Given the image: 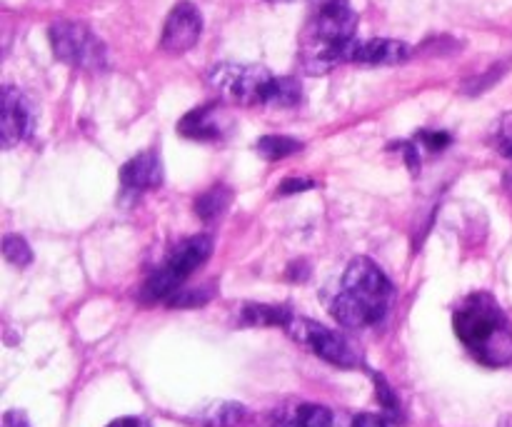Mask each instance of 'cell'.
Returning <instances> with one entry per match:
<instances>
[{
    "label": "cell",
    "instance_id": "16",
    "mask_svg": "<svg viewBox=\"0 0 512 427\" xmlns=\"http://www.w3.org/2000/svg\"><path fill=\"white\" fill-rule=\"evenodd\" d=\"M303 148V143L295 138H285V135H265V138L258 140L255 150L263 155L265 160H283L288 155L298 153Z\"/></svg>",
    "mask_w": 512,
    "mask_h": 427
},
{
    "label": "cell",
    "instance_id": "23",
    "mask_svg": "<svg viewBox=\"0 0 512 427\" xmlns=\"http://www.w3.org/2000/svg\"><path fill=\"white\" fill-rule=\"evenodd\" d=\"M353 427H388V420L383 418V415H358V418L353 420Z\"/></svg>",
    "mask_w": 512,
    "mask_h": 427
},
{
    "label": "cell",
    "instance_id": "2",
    "mask_svg": "<svg viewBox=\"0 0 512 427\" xmlns=\"http://www.w3.org/2000/svg\"><path fill=\"white\" fill-rule=\"evenodd\" d=\"M453 328L478 363L488 368H505L512 363V325L493 295L475 293L465 298L455 310Z\"/></svg>",
    "mask_w": 512,
    "mask_h": 427
},
{
    "label": "cell",
    "instance_id": "11",
    "mask_svg": "<svg viewBox=\"0 0 512 427\" xmlns=\"http://www.w3.org/2000/svg\"><path fill=\"white\" fill-rule=\"evenodd\" d=\"M163 183V163L155 150H145V153L135 155L128 163L120 168V185L133 193H143V190H153Z\"/></svg>",
    "mask_w": 512,
    "mask_h": 427
},
{
    "label": "cell",
    "instance_id": "12",
    "mask_svg": "<svg viewBox=\"0 0 512 427\" xmlns=\"http://www.w3.org/2000/svg\"><path fill=\"white\" fill-rule=\"evenodd\" d=\"M410 58V45L390 38L355 40L350 50V63L360 65H398Z\"/></svg>",
    "mask_w": 512,
    "mask_h": 427
},
{
    "label": "cell",
    "instance_id": "10",
    "mask_svg": "<svg viewBox=\"0 0 512 427\" xmlns=\"http://www.w3.org/2000/svg\"><path fill=\"white\" fill-rule=\"evenodd\" d=\"M230 128V118L223 113V108L215 103L203 105V108H195L185 115L178 123V133L185 135L190 140H220L225 138Z\"/></svg>",
    "mask_w": 512,
    "mask_h": 427
},
{
    "label": "cell",
    "instance_id": "7",
    "mask_svg": "<svg viewBox=\"0 0 512 427\" xmlns=\"http://www.w3.org/2000/svg\"><path fill=\"white\" fill-rule=\"evenodd\" d=\"M285 330H288L290 338H293L295 343L308 348L310 353L323 358L325 363L338 365V368H358L360 365L358 353L350 348L348 340H345L343 335L335 333V330L315 323V320L293 318Z\"/></svg>",
    "mask_w": 512,
    "mask_h": 427
},
{
    "label": "cell",
    "instance_id": "14",
    "mask_svg": "<svg viewBox=\"0 0 512 427\" xmlns=\"http://www.w3.org/2000/svg\"><path fill=\"white\" fill-rule=\"evenodd\" d=\"M245 418V408L238 403H213L195 415L200 427H235Z\"/></svg>",
    "mask_w": 512,
    "mask_h": 427
},
{
    "label": "cell",
    "instance_id": "20",
    "mask_svg": "<svg viewBox=\"0 0 512 427\" xmlns=\"http://www.w3.org/2000/svg\"><path fill=\"white\" fill-rule=\"evenodd\" d=\"M375 388H378V400L383 403V408L388 410L390 415H395L398 418L400 408H398V400H395V393L388 388V383H385V378H380V375H375Z\"/></svg>",
    "mask_w": 512,
    "mask_h": 427
},
{
    "label": "cell",
    "instance_id": "26",
    "mask_svg": "<svg viewBox=\"0 0 512 427\" xmlns=\"http://www.w3.org/2000/svg\"><path fill=\"white\" fill-rule=\"evenodd\" d=\"M270 3H293V0H270Z\"/></svg>",
    "mask_w": 512,
    "mask_h": 427
},
{
    "label": "cell",
    "instance_id": "5",
    "mask_svg": "<svg viewBox=\"0 0 512 427\" xmlns=\"http://www.w3.org/2000/svg\"><path fill=\"white\" fill-rule=\"evenodd\" d=\"M210 253H213V240H210V235L185 238L183 243H178L170 250L165 263L145 280L143 290H140V298L145 303H158V300H168L170 303L180 293L185 280L208 263Z\"/></svg>",
    "mask_w": 512,
    "mask_h": 427
},
{
    "label": "cell",
    "instance_id": "9",
    "mask_svg": "<svg viewBox=\"0 0 512 427\" xmlns=\"http://www.w3.org/2000/svg\"><path fill=\"white\" fill-rule=\"evenodd\" d=\"M35 125L33 108H30L28 98L20 93L13 85L3 88V115H0V135H3V148H13V145L23 143L30 138Z\"/></svg>",
    "mask_w": 512,
    "mask_h": 427
},
{
    "label": "cell",
    "instance_id": "19",
    "mask_svg": "<svg viewBox=\"0 0 512 427\" xmlns=\"http://www.w3.org/2000/svg\"><path fill=\"white\" fill-rule=\"evenodd\" d=\"M493 143L505 158L512 160V113H505L503 118L498 120L495 125V133H493Z\"/></svg>",
    "mask_w": 512,
    "mask_h": 427
},
{
    "label": "cell",
    "instance_id": "22",
    "mask_svg": "<svg viewBox=\"0 0 512 427\" xmlns=\"http://www.w3.org/2000/svg\"><path fill=\"white\" fill-rule=\"evenodd\" d=\"M308 188H313V180H308V178H290L288 183L280 185V193L290 195V193H298V190H308Z\"/></svg>",
    "mask_w": 512,
    "mask_h": 427
},
{
    "label": "cell",
    "instance_id": "15",
    "mask_svg": "<svg viewBox=\"0 0 512 427\" xmlns=\"http://www.w3.org/2000/svg\"><path fill=\"white\" fill-rule=\"evenodd\" d=\"M293 315L285 308H275V305H248L240 315L243 325H278V328H288Z\"/></svg>",
    "mask_w": 512,
    "mask_h": 427
},
{
    "label": "cell",
    "instance_id": "21",
    "mask_svg": "<svg viewBox=\"0 0 512 427\" xmlns=\"http://www.w3.org/2000/svg\"><path fill=\"white\" fill-rule=\"evenodd\" d=\"M420 143L428 145L430 150H443L445 145H450V135L448 133H430V130H423V133H420Z\"/></svg>",
    "mask_w": 512,
    "mask_h": 427
},
{
    "label": "cell",
    "instance_id": "3",
    "mask_svg": "<svg viewBox=\"0 0 512 427\" xmlns=\"http://www.w3.org/2000/svg\"><path fill=\"white\" fill-rule=\"evenodd\" d=\"M393 285L370 258H355L340 280V290L330 300V313L350 330L378 325L388 315Z\"/></svg>",
    "mask_w": 512,
    "mask_h": 427
},
{
    "label": "cell",
    "instance_id": "4",
    "mask_svg": "<svg viewBox=\"0 0 512 427\" xmlns=\"http://www.w3.org/2000/svg\"><path fill=\"white\" fill-rule=\"evenodd\" d=\"M210 88L228 103L295 108L303 100V88L295 78H278L263 65L220 63L208 75Z\"/></svg>",
    "mask_w": 512,
    "mask_h": 427
},
{
    "label": "cell",
    "instance_id": "17",
    "mask_svg": "<svg viewBox=\"0 0 512 427\" xmlns=\"http://www.w3.org/2000/svg\"><path fill=\"white\" fill-rule=\"evenodd\" d=\"M230 203V190L228 188H213L205 195L195 200V213L205 220H215Z\"/></svg>",
    "mask_w": 512,
    "mask_h": 427
},
{
    "label": "cell",
    "instance_id": "25",
    "mask_svg": "<svg viewBox=\"0 0 512 427\" xmlns=\"http://www.w3.org/2000/svg\"><path fill=\"white\" fill-rule=\"evenodd\" d=\"M108 427H150V423L145 418H120L113 420Z\"/></svg>",
    "mask_w": 512,
    "mask_h": 427
},
{
    "label": "cell",
    "instance_id": "1",
    "mask_svg": "<svg viewBox=\"0 0 512 427\" xmlns=\"http://www.w3.org/2000/svg\"><path fill=\"white\" fill-rule=\"evenodd\" d=\"M358 13L348 0H328L310 15L300 38V63L308 75L330 73L338 65L350 63L355 45Z\"/></svg>",
    "mask_w": 512,
    "mask_h": 427
},
{
    "label": "cell",
    "instance_id": "6",
    "mask_svg": "<svg viewBox=\"0 0 512 427\" xmlns=\"http://www.w3.org/2000/svg\"><path fill=\"white\" fill-rule=\"evenodd\" d=\"M50 45L60 63L78 70H103L108 65V53L98 35L83 23L58 20L50 25Z\"/></svg>",
    "mask_w": 512,
    "mask_h": 427
},
{
    "label": "cell",
    "instance_id": "13",
    "mask_svg": "<svg viewBox=\"0 0 512 427\" xmlns=\"http://www.w3.org/2000/svg\"><path fill=\"white\" fill-rule=\"evenodd\" d=\"M278 427H333V413L325 405L303 403L280 415Z\"/></svg>",
    "mask_w": 512,
    "mask_h": 427
},
{
    "label": "cell",
    "instance_id": "24",
    "mask_svg": "<svg viewBox=\"0 0 512 427\" xmlns=\"http://www.w3.org/2000/svg\"><path fill=\"white\" fill-rule=\"evenodd\" d=\"M3 427H30V423L23 413H18V410H10V413H5Z\"/></svg>",
    "mask_w": 512,
    "mask_h": 427
},
{
    "label": "cell",
    "instance_id": "8",
    "mask_svg": "<svg viewBox=\"0 0 512 427\" xmlns=\"http://www.w3.org/2000/svg\"><path fill=\"white\" fill-rule=\"evenodd\" d=\"M203 33V15L193 3L183 0L170 10L165 20L163 35H160V48L170 55H183L200 40Z\"/></svg>",
    "mask_w": 512,
    "mask_h": 427
},
{
    "label": "cell",
    "instance_id": "18",
    "mask_svg": "<svg viewBox=\"0 0 512 427\" xmlns=\"http://www.w3.org/2000/svg\"><path fill=\"white\" fill-rule=\"evenodd\" d=\"M3 255L10 265H15V268H25V265H30V260H33V250H30L28 243H25L23 238H18V235H8V238L3 240Z\"/></svg>",
    "mask_w": 512,
    "mask_h": 427
}]
</instances>
